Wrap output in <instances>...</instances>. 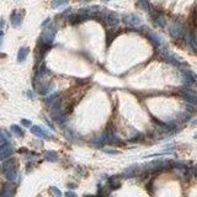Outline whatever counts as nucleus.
<instances>
[{
    "label": "nucleus",
    "instance_id": "obj_21",
    "mask_svg": "<svg viewBox=\"0 0 197 197\" xmlns=\"http://www.w3.org/2000/svg\"><path fill=\"white\" fill-rule=\"evenodd\" d=\"M5 144V138L0 134V146H4Z\"/></svg>",
    "mask_w": 197,
    "mask_h": 197
},
{
    "label": "nucleus",
    "instance_id": "obj_11",
    "mask_svg": "<svg viewBox=\"0 0 197 197\" xmlns=\"http://www.w3.org/2000/svg\"><path fill=\"white\" fill-rule=\"evenodd\" d=\"M44 158H46V160H48V162H57L58 154L56 152H53V150H48V152L44 153Z\"/></svg>",
    "mask_w": 197,
    "mask_h": 197
},
{
    "label": "nucleus",
    "instance_id": "obj_5",
    "mask_svg": "<svg viewBox=\"0 0 197 197\" xmlns=\"http://www.w3.org/2000/svg\"><path fill=\"white\" fill-rule=\"evenodd\" d=\"M11 154H12V149H11V147L9 144H4L2 148H0V159L2 160L8 159Z\"/></svg>",
    "mask_w": 197,
    "mask_h": 197
},
{
    "label": "nucleus",
    "instance_id": "obj_9",
    "mask_svg": "<svg viewBox=\"0 0 197 197\" xmlns=\"http://www.w3.org/2000/svg\"><path fill=\"white\" fill-rule=\"evenodd\" d=\"M31 132H32L36 137H40V138L47 137V133H46L41 127H38V126H32V127H31Z\"/></svg>",
    "mask_w": 197,
    "mask_h": 197
},
{
    "label": "nucleus",
    "instance_id": "obj_17",
    "mask_svg": "<svg viewBox=\"0 0 197 197\" xmlns=\"http://www.w3.org/2000/svg\"><path fill=\"white\" fill-rule=\"evenodd\" d=\"M154 21H155V24L159 25V26H164V25H165V20H164V17H162V16L155 17Z\"/></svg>",
    "mask_w": 197,
    "mask_h": 197
},
{
    "label": "nucleus",
    "instance_id": "obj_16",
    "mask_svg": "<svg viewBox=\"0 0 197 197\" xmlns=\"http://www.w3.org/2000/svg\"><path fill=\"white\" fill-rule=\"evenodd\" d=\"M0 195H2V196H10V195H11L10 186H9V185H5V186H4V189H3V191L0 192Z\"/></svg>",
    "mask_w": 197,
    "mask_h": 197
},
{
    "label": "nucleus",
    "instance_id": "obj_6",
    "mask_svg": "<svg viewBox=\"0 0 197 197\" xmlns=\"http://www.w3.org/2000/svg\"><path fill=\"white\" fill-rule=\"evenodd\" d=\"M11 25L12 26H15V27H17V26H20L21 25V22H22V15L20 14V12H14L12 15H11Z\"/></svg>",
    "mask_w": 197,
    "mask_h": 197
},
{
    "label": "nucleus",
    "instance_id": "obj_8",
    "mask_svg": "<svg viewBox=\"0 0 197 197\" xmlns=\"http://www.w3.org/2000/svg\"><path fill=\"white\" fill-rule=\"evenodd\" d=\"M28 52H30V48L28 47H21L19 49V53H17V61L19 62H24L28 54Z\"/></svg>",
    "mask_w": 197,
    "mask_h": 197
},
{
    "label": "nucleus",
    "instance_id": "obj_22",
    "mask_svg": "<svg viewBox=\"0 0 197 197\" xmlns=\"http://www.w3.org/2000/svg\"><path fill=\"white\" fill-rule=\"evenodd\" d=\"M65 195H67V196H75V193H73V192H67Z\"/></svg>",
    "mask_w": 197,
    "mask_h": 197
},
{
    "label": "nucleus",
    "instance_id": "obj_1",
    "mask_svg": "<svg viewBox=\"0 0 197 197\" xmlns=\"http://www.w3.org/2000/svg\"><path fill=\"white\" fill-rule=\"evenodd\" d=\"M56 33H57V31L54 28H47V30H44L43 33H42V36H41V38H40V42L49 46L53 42V40H54Z\"/></svg>",
    "mask_w": 197,
    "mask_h": 197
},
{
    "label": "nucleus",
    "instance_id": "obj_2",
    "mask_svg": "<svg viewBox=\"0 0 197 197\" xmlns=\"http://www.w3.org/2000/svg\"><path fill=\"white\" fill-rule=\"evenodd\" d=\"M123 21L130 26H138V25H140L142 19L136 14H126V15H123Z\"/></svg>",
    "mask_w": 197,
    "mask_h": 197
},
{
    "label": "nucleus",
    "instance_id": "obj_25",
    "mask_svg": "<svg viewBox=\"0 0 197 197\" xmlns=\"http://www.w3.org/2000/svg\"><path fill=\"white\" fill-rule=\"evenodd\" d=\"M103 2H109V0H103Z\"/></svg>",
    "mask_w": 197,
    "mask_h": 197
},
{
    "label": "nucleus",
    "instance_id": "obj_12",
    "mask_svg": "<svg viewBox=\"0 0 197 197\" xmlns=\"http://www.w3.org/2000/svg\"><path fill=\"white\" fill-rule=\"evenodd\" d=\"M149 37L152 38V41L154 42V44H156V46H159V44H162V43H163V40H162V37H160V36H158L156 33H153V32H150V33H149Z\"/></svg>",
    "mask_w": 197,
    "mask_h": 197
},
{
    "label": "nucleus",
    "instance_id": "obj_19",
    "mask_svg": "<svg viewBox=\"0 0 197 197\" xmlns=\"http://www.w3.org/2000/svg\"><path fill=\"white\" fill-rule=\"evenodd\" d=\"M51 192H52L53 195H56V196H61V195H62V192H61L58 189H56V187H51Z\"/></svg>",
    "mask_w": 197,
    "mask_h": 197
},
{
    "label": "nucleus",
    "instance_id": "obj_10",
    "mask_svg": "<svg viewBox=\"0 0 197 197\" xmlns=\"http://www.w3.org/2000/svg\"><path fill=\"white\" fill-rule=\"evenodd\" d=\"M5 175H6V177L9 179L10 181H16V179H17V171H16V168H11V169L5 170Z\"/></svg>",
    "mask_w": 197,
    "mask_h": 197
},
{
    "label": "nucleus",
    "instance_id": "obj_24",
    "mask_svg": "<svg viewBox=\"0 0 197 197\" xmlns=\"http://www.w3.org/2000/svg\"><path fill=\"white\" fill-rule=\"evenodd\" d=\"M3 25H4V21H3V20H0V28L3 27Z\"/></svg>",
    "mask_w": 197,
    "mask_h": 197
},
{
    "label": "nucleus",
    "instance_id": "obj_23",
    "mask_svg": "<svg viewBox=\"0 0 197 197\" xmlns=\"http://www.w3.org/2000/svg\"><path fill=\"white\" fill-rule=\"evenodd\" d=\"M3 44V34H0V46Z\"/></svg>",
    "mask_w": 197,
    "mask_h": 197
},
{
    "label": "nucleus",
    "instance_id": "obj_20",
    "mask_svg": "<svg viewBox=\"0 0 197 197\" xmlns=\"http://www.w3.org/2000/svg\"><path fill=\"white\" fill-rule=\"evenodd\" d=\"M21 123L24 124V126H26V127H30V126H31V122H30V121H27V120H22V121H21Z\"/></svg>",
    "mask_w": 197,
    "mask_h": 197
},
{
    "label": "nucleus",
    "instance_id": "obj_15",
    "mask_svg": "<svg viewBox=\"0 0 197 197\" xmlns=\"http://www.w3.org/2000/svg\"><path fill=\"white\" fill-rule=\"evenodd\" d=\"M65 3H68V0H52L51 5H52V8H58V6H61V5L65 4Z\"/></svg>",
    "mask_w": 197,
    "mask_h": 197
},
{
    "label": "nucleus",
    "instance_id": "obj_7",
    "mask_svg": "<svg viewBox=\"0 0 197 197\" xmlns=\"http://www.w3.org/2000/svg\"><path fill=\"white\" fill-rule=\"evenodd\" d=\"M184 96L186 97L187 101H190V102H192V103H197V95H196L193 91L189 90L187 87L184 89Z\"/></svg>",
    "mask_w": 197,
    "mask_h": 197
},
{
    "label": "nucleus",
    "instance_id": "obj_14",
    "mask_svg": "<svg viewBox=\"0 0 197 197\" xmlns=\"http://www.w3.org/2000/svg\"><path fill=\"white\" fill-rule=\"evenodd\" d=\"M11 131H12L14 133H16L17 136H20V137L24 136V131H22L19 126H16V124H12V126H11Z\"/></svg>",
    "mask_w": 197,
    "mask_h": 197
},
{
    "label": "nucleus",
    "instance_id": "obj_18",
    "mask_svg": "<svg viewBox=\"0 0 197 197\" xmlns=\"http://www.w3.org/2000/svg\"><path fill=\"white\" fill-rule=\"evenodd\" d=\"M139 3H140V6L144 9V10H149V3H148V0H139Z\"/></svg>",
    "mask_w": 197,
    "mask_h": 197
},
{
    "label": "nucleus",
    "instance_id": "obj_4",
    "mask_svg": "<svg viewBox=\"0 0 197 197\" xmlns=\"http://www.w3.org/2000/svg\"><path fill=\"white\" fill-rule=\"evenodd\" d=\"M169 31H170V34L171 36H174L175 38H179V37H181L182 36V33H184V30H182V27L179 25V24H172L171 26H170V28H169Z\"/></svg>",
    "mask_w": 197,
    "mask_h": 197
},
{
    "label": "nucleus",
    "instance_id": "obj_3",
    "mask_svg": "<svg viewBox=\"0 0 197 197\" xmlns=\"http://www.w3.org/2000/svg\"><path fill=\"white\" fill-rule=\"evenodd\" d=\"M106 22L111 27H116L120 24V17L116 12H109L106 15Z\"/></svg>",
    "mask_w": 197,
    "mask_h": 197
},
{
    "label": "nucleus",
    "instance_id": "obj_13",
    "mask_svg": "<svg viewBox=\"0 0 197 197\" xmlns=\"http://www.w3.org/2000/svg\"><path fill=\"white\" fill-rule=\"evenodd\" d=\"M109 182H110V186H111L112 189H117V187L121 186V182L117 180L116 177H111L110 180H109Z\"/></svg>",
    "mask_w": 197,
    "mask_h": 197
}]
</instances>
